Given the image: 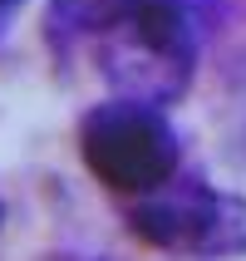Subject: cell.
I'll return each instance as SVG.
<instances>
[{
  "mask_svg": "<svg viewBox=\"0 0 246 261\" xmlns=\"http://www.w3.org/2000/svg\"><path fill=\"white\" fill-rule=\"evenodd\" d=\"M222 15V0H143L133 15L94 35L103 84L123 99L177 103L192 89L207 30Z\"/></svg>",
  "mask_w": 246,
  "mask_h": 261,
  "instance_id": "6da1fadb",
  "label": "cell"
},
{
  "mask_svg": "<svg viewBox=\"0 0 246 261\" xmlns=\"http://www.w3.org/2000/svg\"><path fill=\"white\" fill-rule=\"evenodd\" d=\"M128 232L153 251L232 261L246 256V197L222 192L202 177H168L162 188L133 197Z\"/></svg>",
  "mask_w": 246,
  "mask_h": 261,
  "instance_id": "3957f363",
  "label": "cell"
},
{
  "mask_svg": "<svg viewBox=\"0 0 246 261\" xmlns=\"http://www.w3.org/2000/svg\"><path fill=\"white\" fill-rule=\"evenodd\" d=\"M143 0H49V15L44 25L54 40H89V35H103L108 25H118L123 15H133Z\"/></svg>",
  "mask_w": 246,
  "mask_h": 261,
  "instance_id": "277c9868",
  "label": "cell"
},
{
  "mask_svg": "<svg viewBox=\"0 0 246 261\" xmlns=\"http://www.w3.org/2000/svg\"><path fill=\"white\" fill-rule=\"evenodd\" d=\"M192 261H197V256H192Z\"/></svg>",
  "mask_w": 246,
  "mask_h": 261,
  "instance_id": "52a82bcc",
  "label": "cell"
},
{
  "mask_svg": "<svg viewBox=\"0 0 246 261\" xmlns=\"http://www.w3.org/2000/svg\"><path fill=\"white\" fill-rule=\"evenodd\" d=\"M20 10H25V0H0V40L10 35V25L20 20Z\"/></svg>",
  "mask_w": 246,
  "mask_h": 261,
  "instance_id": "5b68a950",
  "label": "cell"
},
{
  "mask_svg": "<svg viewBox=\"0 0 246 261\" xmlns=\"http://www.w3.org/2000/svg\"><path fill=\"white\" fill-rule=\"evenodd\" d=\"M79 163L108 192L143 197V192L162 188L168 177H177L182 143H177L168 109L114 94L79 118Z\"/></svg>",
  "mask_w": 246,
  "mask_h": 261,
  "instance_id": "7a4b0ae2",
  "label": "cell"
},
{
  "mask_svg": "<svg viewBox=\"0 0 246 261\" xmlns=\"http://www.w3.org/2000/svg\"><path fill=\"white\" fill-rule=\"evenodd\" d=\"M0 227H5V202H0Z\"/></svg>",
  "mask_w": 246,
  "mask_h": 261,
  "instance_id": "8992f818",
  "label": "cell"
}]
</instances>
